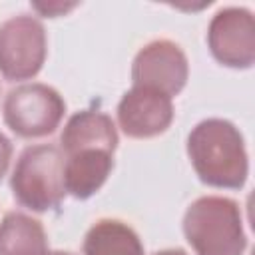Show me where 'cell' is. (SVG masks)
I'll list each match as a JSON object with an SVG mask.
<instances>
[{"label":"cell","mask_w":255,"mask_h":255,"mask_svg":"<svg viewBox=\"0 0 255 255\" xmlns=\"http://www.w3.org/2000/svg\"><path fill=\"white\" fill-rule=\"evenodd\" d=\"M187 155L197 177L211 187L241 189L249 173V157L241 131L229 120L207 118L187 135Z\"/></svg>","instance_id":"6da1fadb"},{"label":"cell","mask_w":255,"mask_h":255,"mask_svg":"<svg viewBox=\"0 0 255 255\" xmlns=\"http://www.w3.org/2000/svg\"><path fill=\"white\" fill-rule=\"evenodd\" d=\"M183 233L195 255H243L247 247L239 203L221 195L195 199L183 215Z\"/></svg>","instance_id":"7a4b0ae2"},{"label":"cell","mask_w":255,"mask_h":255,"mask_svg":"<svg viewBox=\"0 0 255 255\" xmlns=\"http://www.w3.org/2000/svg\"><path fill=\"white\" fill-rule=\"evenodd\" d=\"M10 187L16 201L36 213L58 209L64 195V155L56 145L26 147L12 171Z\"/></svg>","instance_id":"3957f363"},{"label":"cell","mask_w":255,"mask_h":255,"mask_svg":"<svg viewBox=\"0 0 255 255\" xmlns=\"http://www.w3.org/2000/svg\"><path fill=\"white\" fill-rule=\"evenodd\" d=\"M66 112V102L46 84H22L10 90L2 104L6 126L20 137H44L56 131Z\"/></svg>","instance_id":"277c9868"},{"label":"cell","mask_w":255,"mask_h":255,"mask_svg":"<svg viewBox=\"0 0 255 255\" xmlns=\"http://www.w3.org/2000/svg\"><path fill=\"white\" fill-rule=\"evenodd\" d=\"M46 60V30L30 14L0 24V74L8 82L34 78Z\"/></svg>","instance_id":"5b68a950"},{"label":"cell","mask_w":255,"mask_h":255,"mask_svg":"<svg viewBox=\"0 0 255 255\" xmlns=\"http://www.w3.org/2000/svg\"><path fill=\"white\" fill-rule=\"evenodd\" d=\"M207 46L213 58L237 70H247L255 62V20L251 10L227 6L215 12L207 28Z\"/></svg>","instance_id":"8992f818"},{"label":"cell","mask_w":255,"mask_h":255,"mask_svg":"<svg viewBox=\"0 0 255 255\" xmlns=\"http://www.w3.org/2000/svg\"><path fill=\"white\" fill-rule=\"evenodd\" d=\"M189 76L187 56L179 44L171 40H151L133 58L131 82L133 86L157 90L169 98L177 96Z\"/></svg>","instance_id":"52a82bcc"},{"label":"cell","mask_w":255,"mask_h":255,"mask_svg":"<svg viewBox=\"0 0 255 255\" xmlns=\"http://www.w3.org/2000/svg\"><path fill=\"white\" fill-rule=\"evenodd\" d=\"M173 122L171 98L151 90L133 86L118 104V124L128 137L145 139L163 133Z\"/></svg>","instance_id":"ba28073f"},{"label":"cell","mask_w":255,"mask_h":255,"mask_svg":"<svg viewBox=\"0 0 255 255\" xmlns=\"http://www.w3.org/2000/svg\"><path fill=\"white\" fill-rule=\"evenodd\" d=\"M60 143L66 155L82 149H104L114 153L118 147V129L108 114L96 110H82L66 122Z\"/></svg>","instance_id":"9c48e42d"},{"label":"cell","mask_w":255,"mask_h":255,"mask_svg":"<svg viewBox=\"0 0 255 255\" xmlns=\"http://www.w3.org/2000/svg\"><path fill=\"white\" fill-rule=\"evenodd\" d=\"M114 153L104 149H82L64 161V187L76 199L92 197L108 179Z\"/></svg>","instance_id":"30bf717a"},{"label":"cell","mask_w":255,"mask_h":255,"mask_svg":"<svg viewBox=\"0 0 255 255\" xmlns=\"http://www.w3.org/2000/svg\"><path fill=\"white\" fill-rule=\"evenodd\" d=\"M48 237L42 223L26 213L10 211L0 221V255H46Z\"/></svg>","instance_id":"8fae6325"},{"label":"cell","mask_w":255,"mask_h":255,"mask_svg":"<svg viewBox=\"0 0 255 255\" xmlns=\"http://www.w3.org/2000/svg\"><path fill=\"white\" fill-rule=\"evenodd\" d=\"M84 255H143V245L128 223L100 219L84 237Z\"/></svg>","instance_id":"7c38bea8"},{"label":"cell","mask_w":255,"mask_h":255,"mask_svg":"<svg viewBox=\"0 0 255 255\" xmlns=\"http://www.w3.org/2000/svg\"><path fill=\"white\" fill-rule=\"evenodd\" d=\"M38 12H42L44 16H50V18H54V16H58V14H66L68 10H72L76 4H62V2H48V4H40V2H34L32 4Z\"/></svg>","instance_id":"4fadbf2b"},{"label":"cell","mask_w":255,"mask_h":255,"mask_svg":"<svg viewBox=\"0 0 255 255\" xmlns=\"http://www.w3.org/2000/svg\"><path fill=\"white\" fill-rule=\"evenodd\" d=\"M10 157H12V143L10 139L0 131V179L6 175L8 165H10Z\"/></svg>","instance_id":"5bb4252c"},{"label":"cell","mask_w":255,"mask_h":255,"mask_svg":"<svg viewBox=\"0 0 255 255\" xmlns=\"http://www.w3.org/2000/svg\"><path fill=\"white\" fill-rule=\"evenodd\" d=\"M153 255H187L183 249H161V251H155Z\"/></svg>","instance_id":"9a60e30c"},{"label":"cell","mask_w":255,"mask_h":255,"mask_svg":"<svg viewBox=\"0 0 255 255\" xmlns=\"http://www.w3.org/2000/svg\"><path fill=\"white\" fill-rule=\"evenodd\" d=\"M46 255H74V253H70V251H52V253H50V251H48Z\"/></svg>","instance_id":"2e32d148"}]
</instances>
